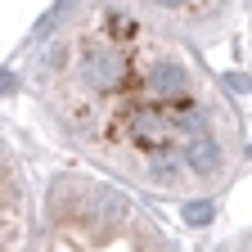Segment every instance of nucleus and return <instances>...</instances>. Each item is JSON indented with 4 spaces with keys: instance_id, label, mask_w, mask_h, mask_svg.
Returning <instances> with one entry per match:
<instances>
[{
    "instance_id": "obj_1",
    "label": "nucleus",
    "mask_w": 252,
    "mask_h": 252,
    "mask_svg": "<svg viewBox=\"0 0 252 252\" xmlns=\"http://www.w3.org/2000/svg\"><path fill=\"white\" fill-rule=\"evenodd\" d=\"M18 234H23V189H18L14 162L5 158V248H9V239H18Z\"/></svg>"
},
{
    "instance_id": "obj_2",
    "label": "nucleus",
    "mask_w": 252,
    "mask_h": 252,
    "mask_svg": "<svg viewBox=\"0 0 252 252\" xmlns=\"http://www.w3.org/2000/svg\"><path fill=\"white\" fill-rule=\"evenodd\" d=\"M185 220H189V225H207V220H212V207L207 203H185Z\"/></svg>"
},
{
    "instance_id": "obj_3",
    "label": "nucleus",
    "mask_w": 252,
    "mask_h": 252,
    "mask_svg": "<svg viewBox=\"0 0 252 252\" xmlns=\"http://www.w3.org/2000/svg\"><path fill=\"white\" fill-rule=\"evenodd\" d=\"M153 5H162V9H189V5H198V0H153Z\"/></svg>"
}]
</instances>
